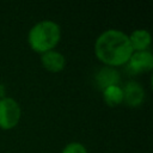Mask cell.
I'll use <instances>...</instances> for the list:
<instances>
[{"instance_id": "30bf717a", "label": "cell", "mask_w": 153, "mask_h": 153, "mask_svg": "<svg viewBox=\"0 0 153 153\" xmlns=\"http://www.w3.org/2000/svg\"><path fill=\"white\" fill-rule=\"evenodd\" d=\"M61 153H87V149L80 142H69L63 147Z\"/></svg>"}, {"instance_id": "5b68a950", "label": "cell", "mask_w": 153, "mask_h": 153, "mask_svg": "<svg viewBox=\"0 0 153 153\" xmlns=\"http://www.w3.org/2000/svg\"><path fill=\"white\" fill-rule=\"evenodd\" d=\"M121 80V75L118 73V71L114 67H109V66H104L102 67L94 76V81L97 87L103 91L109 86H116L120 84Z\"/></svg>"}, {"instance_id": "3957f363", "label": "cell", "mask_w": 153, "mask_h": 153, "mask_svg": "<svg viewBox=\"0 0 153 153\" xmlns=\"http://www.w3.org/2000/svg\"><path fill=\"white\" fill-rule=\"evenodd\" d=\"M22 116V110L16 99L5 97L0 99V128L8 130L14 128Z\"/></svg>"}, {"instance_id": "7a4b0ae2", "label": "cell", "mask_w": 153, "mask_h": 153, "mask_svg": "<svg viewBox=\"0 0 153 153\" xmlns=\"http://www.w3.org/2000/svg\"><path fill=\"white\" fill-rule=\"evenodd\" d=\"M61 38L60 25L53 20H41L29 31L27 42L30 48L36 53H47L53 50Z\"/></svg>"}, {"instance_id": "6da1fadb", "label": "cell", "mask_w": 153, "mask_h": 153, "mask_svg": "<svg viewBox=\"0 0 153 153\" xmlns=\"http://www.w3.org/2000/svg\"><path fill=\"white\" fill-rule=\"evenodd\" d=\"M94 53L105 66L117 67L128 62L133 54L128 35L121 30L109 29L102 32L94 43Z\"/></svg>"}, {"instance_id": "ba28073f", "label": "cell", "mask_w": 153, "mask_h": 153, "mask_svg": "<svg viewBox=\"0 0 153 153\" xmlns=\"http://www.w3.org/2000/svg\"><path fill=\"white\" fill-rule=\"evenodd\" d=\"M128 37L133 51H145L151 44V33L143 29L134 30Z\"/></svg>"}, {"instance_id": "9c48e42d", "label": "cell", "mask_w": 153, "mask_h": 153, "mask_svg": "<svg viewBox=\"0 0 153 153\" xmlns=\"http://www.w3.org/2000/svg\"><path fill=\"white\" fill-rule=\"evenodd\" d=\"M102 92H103V99L109 106H117L123 102V91L122 87H120L118 85L109 86Z\"/></svg>"}, {"instance_id": "8992f818", "label": "cell", "mask_w": 153, "mask_h": 153, "mask_svg": "<svg viewBox=\"0 0 153 153\" xmlns=\"http://www.w3.org/2000/svg\"><path fill=\"white\" fill-rule=\"evenodd\" d=\"M122 91H123V100L128 106L136 108L141 105V103L145 99V90L136 81H128L122 88Z\"/></svg>"}, {"instance_id": "8fae6325", "label": "cell", "mask_w": 153, "mask_h": 153, "mask_svg": "<svg viewBox=\"0 0 153 153\" xmlns=\"http://www.w3.org/2000/svg\"><path fill=\"white\" fill-rule=\"evenodd\" d=\"M6 97V87L2 82H0V99Z\"/></svg>"}, {"instance_id": "52a82bcc", "label": "cell", "mask_w": 153, "mask_h": 153, "mask_svg": "<svg viewBox=\"0 0 153 153\" xmlns=\"http://www.w3.org/2000/svg\"><path fill=\"white\" fill-rule=\"evenodd\" d=\"M41 62L47 71L51 73H57L65 68L66 59L61 53L56 50H49L41 55Z\"/></svg>"}, {"instance_id": "277c9868", "label": "cell", "mask_w": 153, "mask_h": 153, "mask_svg": "<svg viewBox=\"0 0 153 153\" xmlns=\"http://www.w3.org/2000/svg\"><path fill=\"white\" fill-rule=\"evenodd\" d=\"M127 65V69L131 74L146 73L153 68V55L151 51H133L129 57Z\"/></svg>"}]
</instances>
